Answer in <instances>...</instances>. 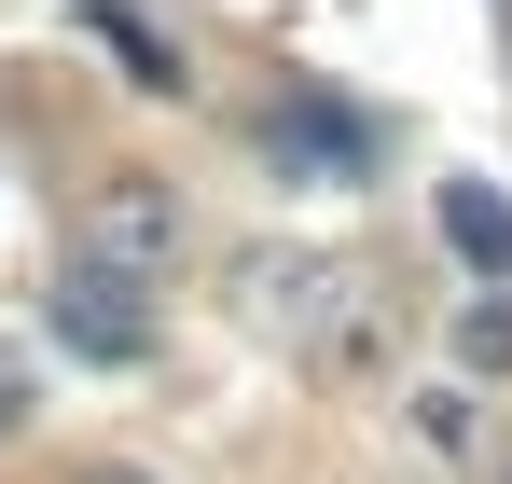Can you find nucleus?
Here are the masks:
<instances>
[{"label":"nucleus","mask_w":512,"mask_h":484,"mask_svg":"<svg viewBox=\"0 0 512 484\" xmlns=\"http://www.w3.org/2000/svg\"><path fill=\"white\" fill-rule=\"evenodd\" d=\"M84 484H153V471H125V457H97V471H84Z\"/></svg>","instance_id":"nucleus-8"},{"label":"nucleus","mask_w":512,"mask_h":484,"mask_svg":"<svg viewBox=\"0 0 512 484\" xmlns=\"http://www.w3.org/2000/svg\"><path fill=\"white\" fill-rule=\"evenodd\" d=\"M0 429H28V360L0 346Z\"/></svg>","instance_id":"nucleus-7"},{"label":"nucleus","mask_w":512,"mask_h":484,"mask_svg":"<svg viewBox=\"0 0 512 484\" xmlns=\"http://www.w3.org/2000/svg\"><path fill=\"white\" fill-rule=\"evenodd\" d=\"M457 360H471V374H512V305H471V319H457Z\"/></svg>","instance_id":"nucleus-6"},{"label":"nucleus","mask_w":512,"mask_h":484,"mask_svg":"<svg viewBox=\"0 0 512 484\" xmlns=\"http://www.w3.org/2000/svg\"><path fill=\"white\" fill-rule=\"evenodd\" d=\"M499 484H512V457H499Z\"/></svg>","instance_id":"nucleus-9"},{"label":"nucleus","mask_w":512,"mask_h":484,"mask_svg":"<svg viewBox=\"0 0 512 484\" xmlns=\"http://www.w3.org/2000/svg\"><path fill=\"white\" fill-rule=\"evenodd\" d=\"M84 263H111V277L153 291V277L180 263V194H167V180H111V194L84 208Z\"/></svg>","instance_id":"nucleus-3"},{"label":"nucleus","mask_w":512,"mask_h":484,"mask_svg":"<svg viewBox=\"0 0 512 484\" xmlns=\"http://www.w3.org/2000/svg\"><path fill=\"white\" fill-rule=\"evenodd\" d=\"M443 222H457V249H471L485 277H512V208L485 194V180H457V194H443Z\"/></svg>","instance_id":"nucleus-4"},{"label":"nucleus","mask_w":512,"mask_h":484,"mask_svg":"<svg viewBox=\"0 0 512 484\" xmlns=\"http://www.w3.org/2000/svg\"><path fill=\"white\" fill-rule=\"evenodd\" d=\"M277 153H291V166H333V180H346V166H374V139H346V111H277Z\"/></svg>","instance_id":"nucleus-5"},{"label":"nucleus","mask_w":512,"mask_h":484,"mask_svg":"<svg viewBox=\"0 0 512 484\" xmlns=\"http://www.w3.org/2000/svg\"><path fill=\"white\" fill-rule=\"evenodd\" d=\"M56 346H70V360H111V374L153 360V291L70 249V263H56Z\"/></svg>","instance_id":"nucleus-2"},{"label":"nucleus","mask_w":512,"mask_h":484,"mask_svg":"<svg viewBox=\"0 0 512 484\" xmlns=\"http://www.w3.org/2000/svg\"><path fill=\"white\" fill-rule=\"evenodd\" d=\"M236 319L263 346H305V360H360L374 346V277L346 249H250L236 263Z\"/></svg>","instance_id":"nucleus-1"}]
</instances>
